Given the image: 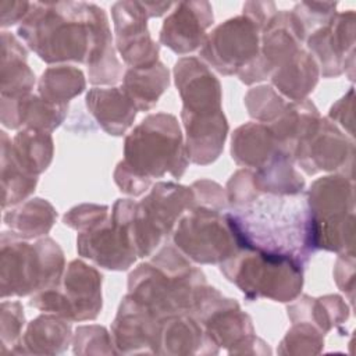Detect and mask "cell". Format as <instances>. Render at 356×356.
I'll return each instance as SVG.
<instances>
[{"instance_id":"1","label":"cell","mask_w":356,"mask_h":356,"mask_svg":"<svg viewBox=\"0 0 356 356\" xmlns=\"http://www.w3.org/2000/svg\"><path fill=\"white\" fill-rule=\"evenodd\" d=\"M246 189L228 182L227 224L239 250H254L284 257L303 268L314 253L313 220L305 193L259 191L253 172L238 171Z\"/></svg>"},{"instance_id":"2","label":"cell","mask_w":356,"mask_h":356,"mask_svg":"<svg viewBox=\"0 0 356 356\" xmlns=\"http://www.w3.org/2000/svg\"><path fill=\"white\" fill-rule=\"evenodd\" d=\"M18 35L44 61L90 65L92 83H111L106 67L121 75L104 10L88 3H32Z\"/></svg>"},{"instance_id":"3","label":"cell","mask_w":356,"mask_h":356,"mask_svg":"<svg viewBox=\"0 0 356 356\" xmlns=\"http://www.w3.org/2000/svg\"><path fill=\"white\" fill-rule=\"evenodd\" d=\"M186 153L181 131L172 115L154 114L138 125L125 140V159L115 170V182L122 192L140 195L149 181L170 171L182 175Z\"/></svg>"},{"instance_id":"4","label":"cell","mask_w":356,"mask_h":356,"mask_svg":"<svg viewBox=\"0 0 356 356\" xmlns=\"http://www.w3.org/2000/svg\"><path fill=\"white\" fill-rule=\"evenodd\" d=\"M64 259L51 239L33 245L22 242L13 232L1 235V296H24L58 284Z\"/></svg>"},{"instance_id":"5","label":"cell","mask_w":356,"mask_h":356,"mask_svg":"<svg viewBox=\"0 0 356 356\" xmlns=\"http://www.w3.org/2000/svg\"><path fill=\"white\" fill-rule=\"evenodd\" d=\"M221 271L249 298L288 302L303 284V267L292 260L254 250H241L221 264Z\"/></svg>"},{"instance_id":"6","label":"cell","mask_w":356,"mask_h":356,"mask_svg":"<svg viewBox=\"0 0 356 356\" xmlns=\"http://www.w3.org/2000/svg\"><path fill=\"white\" fill-rule=\"evenodd\" d=\"M174 241L197 263L225 261L239 250L224 214L206 206L192 210L179 222Z\"/></svg>"},{"instance_id":"7","label":"cell","mask_w":356,"mask_h":356,"mask_svg":"<svg viewBox=\"0 0 356 356\" xmlns=\"http://www.w3.org/2000/svg\"><path fill=\"white\" fill-rule=\"evenodd\" d=\"M260 28L249 17H236L217 26L206 39L202 56L221 74L242 78L259 60Z\"/></svg>"},{"instance_id":"8","label":"cell","mask_w":356,"mask_h":356,"mask_svg":"<svg viewBox=\"0 0 356 356\" xmlns=\"http://www.w3.org/2000/svg\"><path fill=\"white\" fill-rule=\"evenodd\" d=\"M100 284L102 275L95 268L75 260L68 266L63 291L51 286L35 296L31 306L72 320L95 318L102 307Z\"/></svg>"},{"instance_id":"9","label":"cell","mask_w":356,"mask_h":356,"mask_svg":"<svg viewBox=\"0 0 356 356\" xmlns=\"http://www.w3.org/2000/svg\"><path fill=\"white\" fill-rule=\"evenodd\" d=\"M121 200V199H120ZM114 206L113 217L107 224L90 228L78 236V250L108 270L128 268L136 256L122 202Z\"/></svg>"},{"instance_id":"10","label":"cell","mask_w":356,"mask_h":356,"mask_svg":"<svg viewBox=\"0 0 356 356\" xmlns=\"http://www.w3.org/2000/svg\"><path fill=\"white\" fill-rule=\"evenodd\" d=\"M147 17L143 3L139 1H120L113 6L117 47L132 68L157 63L159 46L150 39L146 29Z\"/></svg>"},{"instance_id":"11","label":"cell","mask_w":356,"mask_h":356,"mask_svg":"<svg viewBox=\"0 0 356 356\" xmlns=\"http://www.w3.org/2000/svg\"><path fill=\"white\" fill-rule=\"evenodd\" d=\"M175 82L184 100L182 114L213 115L221 113L220 83L196 58H182L175 64Z\"/></svg>"},{"instance_id":"12","label":"cell","mask_w":356,"mask_h":356,"mask_svg":"<svg viewBox=\"0 0 356 356\" xmlns=\"http://www.w3.org/2000/svg\"><path fill=\"white\" fill-rule=\"evenodd\" d=\"M211 6L206 1H182L164 19L160 40L171 50L185 54L197 49L204 31L213 22Z\"/></svg>"},{"instance_id":"13","label":"cell","mask_w":356,"mask_h":356,"mask_svg":"<svg viewBox=\"0 0 356 356\" xmlns=\"http://www.w3.org/2000/svg\"><path fill=\"white\" fill-rule=\"evenodd\" d=\"M231 153L238 164L259 170L267 168L278 160L291 159L273 131L261 124H246L238 128L232 136Z\"/></svg>"},{"instance_id":"14","label":"cell","mask_w":356,"mask_h":356,"mask_svg":"<svg viewBox=\"0 0 356 356\" xmlns=\"http://www.w3.org/2000/svg\"><path fill=\"white\" fill-rule=\"evenodd\" d=\"M67 104H53L36 96H1V122L8 128L21 125L36 131H51L64 118Z\"/></svg>"},{"instance_id":"15","label":"cell","mask_w":356,"mask_h":356,"mask_svg":"<svg viewBox=\"0 0 356 356\" xmlns=\"http://www.w3.org/2000/svg\"><path fill=\"white\" fill-rule=\"evenodd\" d=\"M86 106L110 135H121L136 115V107L122 88L92 89Z\"/></svg>"},{"instance_id":"16","label":"cell","mask_w":356,"mask_h":356,"mask_svg":"<svg viewBox=\"0 0 356 356\" xmlns=\"http://www.w3.org/2000/svg\"><path fill=\"white\" fill-rule=\"evenodd\" d=\"M1 96L19 97L29 93L35 76L24 63L25 49L8 33H1Z\"/></svg>"},{"instance_id":"17","label":"cell","mask_w":356,"mask_h":356,"mask_svg":"<svg viewBox=\"0 0 356 356\" xmlns=\"http://www.w3.org/2000/svg\"><path fill=\"white\" fill-rule=\"evenodd\" d=\"M168 86V71L161 63L149 67H138L127 71L124 76V92L136 110H149Z\"/></svg>"},{"instance_id":"18","label":"cell","mask_w":356,"mask_h":356,"mask_svg":"<svg viewBox=\"0 0 356 356\" xmlns=\"http://www.w3.org/2000/svg\"><path fill=\"white\" fill-rule=\"evenodd\" d=\"M317 82V68L313 58L302 49L273 75V83L288 97L302 99L313 90Z\"/></svg>"},{"instance_id":"19","label":"cell","mask_w":356,"mask_h":356,"mask_svg":"<svg viewBox=\"0 0 356 356\" xmlns=\"http://www.w3.org/2000/svg\"><path fill=\"white\" fill-rule=\"evenodd\" d=\"M11 152L17 163L28 174L44 171L51 160L53 142L49 134L36 129H25L15 135Z\"/></svg>"},{"instance_id":"20","label":"cell","mask_w":356,"mask_h":356,"mask_svg":"<svg viewBox=\"0 0 356 356\" xmlns=\"http://www.w3.org/2000/svg\"><path fill=\"white\" fill-rule=\"evenodd\" d=\"M56 213L43 199H33L4 214V222L18 238H35L46 234L53 225Z\"/></svg>"},{"instance_id":"21","label":"cell","mask_w":356,"mask_h":356,"mask_svg":"<svg viewBox=\"0 0 356 356\" xmlns=\"http://www.w3.org/2000/svg\"><path fill=\"white\" fill-rule=\"evenodd\" d=\"M1 182L3 207L15 204L26 197L35 188L38 179L21 168L11 152V142L6 132H1Z\"/></svg>"},{"instance_id":"22","label":"cell","mask_w":356,"mask_h":356,"mask_svg":"<svg viewBox=\"0 0 356 356\" xmlns=\"http://www.w3.org/2000/svg\"><path fill=\"white\" fill-rule=\"evenodd\" d=\"M85 88L83 75L79 70L61 67L49 68L43 72L39 82V92L43 99L53 104H65L64 102L79 95Z\"/></svg>"},{"instance_id":"23","label":"cell","mask_w":356,"mask_h":356,"mask_svg":"<svg viewBox=\"0 0 356 356\" xmlns=\"http://www.w3.org/2000/svg\"><path fill=\"white\" fill-rule=\"evenodd\" d=\"M1 312L7 313L11 321V327L8 328V331H6L4 334H1V339H3V345H6L7 341L14 342L18 335H19V330L24 325V313L21 310V305L18 302H3L1 305Z\"/></svg>"},{"instance_id":"24","label":"cell","mask_w":356,"mask_h":356,"mask_svg":"<svg viewBox=\"0 0 356 356\" xmlns=\"http://www.w3.org/2000/svg\"><path fill=\"white\" fill-rule=\"evenodd\" d=\"M10 10L4 6H1V26H10L15 22H18L22 17L29 14V8L32 3L26 1H6Z\"/></svg>"}]
</instances>
